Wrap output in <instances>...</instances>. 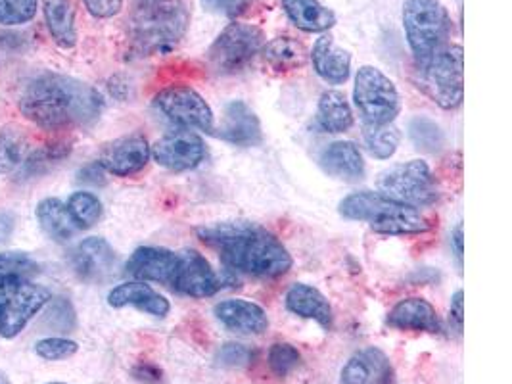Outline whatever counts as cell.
<instances>
[{
  "instance_id": "9a60e30c",
  "label": "cell",
  "mask_w": 512,
  "mask_h": 384,
  "mask_svg": "<svg viewBox=\"0 0 512 384\" xmlns=\"http://www.w3.org/2000/svg\"><path fill=\"white\" fill-rule=\"evenodd\" d=\"M116 250L102 237L83 240L73 254V269L87 283H104L114 275Z\"/></svg>"
},
{
  "instance_id": "f6af8a7d",
  "label": "cell",
  "mask_w": 512,
  "mask_h": 384,
  "mask_svg": "<svg viewBox=\"0 0 512 384\" xmlns=\"http://www.w3.org/2000/svg\"><path fill=\"white\" fill-rule=\"evenodd\" d=\"M135 377L139 381H144V383H158L162 379V371L158 367H154V365L142 363V365L135 369Z\"/></svg>"
},
{
  "instance_id": "4fadbf2b",
  "label": "cell",
  "mask_w": 512,
  "mask_h": 384,
  "mask_svg": "<svg viewBox=\"0 0 512 384\" xmlns=\"http://www.w3.org/2000/svg\"><path fill=\"white\" fill-rule=\"evenodd\" d=\"M177 256V269L169 287L190 298H210L219 292L221 281L210 262L200 252L183 250Z\"/></svg>"
},
{
  "instance_id": "ee69618b",
  "label": "cell",
  "mask_w": 512,
  "mask_h": 384,
  "mask_svg": "<svg viewBox=\"0 0 512 384\" xmlns=\"http://www.w3.org/2000/svg\"><path fill=\"white\" fill-rule=\"evenodd\" d=\"M16 229V216L8 210H0V246L6 244Z\"/></svg>"
},
{
  "instance_id": "603a6c76",
  "label": "cell",
  "mask_w": 512,
  "mask_h": 384,
  "mask_svg": "<svg viewBox=\"0 0 512 384\" xmlns=\"http://www.w3.org/2000/svg\"><path fill=\"white\" fill-rule=\"evenodd\" d=\"M284 302L288 312L303 319L317 321L325 331L332 329V323H334L332 308L319 288L305 285V283H296L288 288Z\"/></svg>"
},
{
  "instance_id": "52a82bcc",
  "label": "cell",
  "mask_w": 512,
  "mask_h": 384,
  "mask_svg": "<svg viewBox=\"0 0 512 384\" xmlns=\"http://www.w3.org/2000/svg\"><path fill=\"white\" fill-rule=\"evenodd\" d=\"M353 102L363 125L394 123L401 112V98L394 81L374 66H361L355 73Z\"/></svg>"
},
{
  "instance_id": "d6a6232c",
  "label": "cell",
  "mask_w": 512,
  "mask_h": 384,
  "mask_svg": "<svg viewBox=\"0 0 512 384\" xmlns=\"http://www.w3.org/2000/svg\"><path fill=\"white\" fill-rule=\"evenodd\" d=\"M409 137L413 144L428 154L440 152L445 144L442 127L428 118H415L409 123Z\"/></svg>"
},
{
  "instance_id": "f35d334b",
  "label": "cell",
  "mask_w": 512,
  "mask_h": 384,
  "mask_svg": "<svg viewBox=\"0 0 512 384\" xmlns=\"http://www.w3.org/2000/svg\"><path fill=\"white\" fill-rule=\"evenodd\" d=\"M48 323L62 333H71L75 327V312L66 298H58L48 312Z\"/></svg>"
},
{
  "instance_id": "8992f818",
  "label": "cell",
  "mask_w": 512,
  "mask_h": 384,
  "mask_svg": "<svg viewBox=\"0 0 512 384\" xmlns=\"http://www.w3.org/2000/svg\"><path fill=\"white\" fill-rule=\"evenodd\" d=\"M401 20L417 62L430 58L447 45L451 20L442 0H405Z\"/></svg>"
},
{
  "instance_id": "f546056e",
  "label": "cell",
  "mask_w": 512,
  "mask_h": 384,
  "mask_svg": "<svg viewBox=\"0 0 512 384\" xmlns=\"http://www.w3.org/2000/svg\"><path fill=\"white\" fill-rule=\"evenodd\" d=\"M27 139L16 125H6L0 131V175H8L24 164Z\"/></svg>"
},
{
  "instance_id": "7dc6e473",
  "label": "cell",
  "mask_w": 512,
  "mask_h": 384,
  "mask_svg": "<svg viewBox=\"0 0 512 384\" xmlns=\"http://www.w3.org/2000/svg\"><path fill=\"white\" fill-rule=\"evenodd\" d=\"M0 384H12V381L2 371H0Z\"/></svg>"
},
{
  "instance_id": "2e32d148",
  "label": "cell",
  "mask_w": 512,
  "mask_h": 384,
  "mask_svg": "<svg viewBox=\"0 0 512 384\" xmlns=\"http://www.w3.org/2000/svg\"><path fill=\"white\" fill-rule=\"evenodd\" d=\"M394 367L390 358L374 346H367L351 356L342 367L340 384H392Z\"/></svg>"
},
{
  "instance_id": "ac0fdd59",
  "label": "cell",
  "mask_w": 512,
  "mask_h": 384,
  "mask_svg": "<svg viewBox=\"0 0 512 384\" xmlns=\"http://www.w3.org/2000/svg\"><path fill=\"white\" fill-rule=\"evenodd\" d=\"M213 313L221 325L240 335H263L269 329V317L265 310L250 300L229 298L215 304Z\"/></svg>"
},
{
  "instance_id": "c3c4849f",
  "label": "cell",
  "mask_w": 512,
  "mask_h": 384,
  "mask_svg": "<svg viewBox=\"0 0 512 384\" xmlns=\"http://www.w3.org/2000/svg\"><path fill=\"white\" fill-rule=\"evenodd\" d=\"M140 6H144V4H154V2H160V0H139Z\"/></svg>"
},
{
  "instance_id": "4316f807",
  "label": "cell",
  "mask_w": 512,
  "mask_h": 384,
  "mask_svg": "<svg viewBox=\"0 0 512 384\" xmlns=\"http://www.w3.org/2000/svg\"><path fill=\"white\" fill-rule=\"evenodd\" d=\"M317 127L325 133H346L353 127V110L344 93L325 91L317 106Z\"/></svg>"
},
{
  "instance_id": "3957f363",
  "label": "cell",
  "mask_w": 512,
  "mask_h": 384,
  "mask_svg": "<svg viewBox=\"0 0 512 384\" xmlns=\"http://www.w3.org/2000/svg\"><path fill=\"white\" fill-rule=\"evenodd\" d=\"M340 216L367 223L380 235H422L432 229L430 219L419 208L397 202L382 192L361 191L346 196L340 206Z\"/></svg>"
},
{
  "instance_id": "60d3db41",
  "label": "cell",
  "mask_w": 512,
  "mask_h": 384,
  "mask_svg": "<svg viewBox=\"0 0 512 384\" xmlns=\"http://www.w3.org/2000/svg\"><path fill=\"white\" fill-rule=\"evenodd\" d=\"M83 2L89 14L98 20L114 18L123 8V0H83Z\"/></svg>"
},
{
  "instance_id": "6da1fadb",
  "label": "cell",
  "mask_w": 512,
  "mask_h": 384,
  "mask_svg": "<svg viewBox=\"0 0 512 384\" xmlns=\"http://www.w3.org/2000/svg\"><path fill=\"white\" fill-rule=\"evenodd\" d=\"M25 118L45 131L87 127L104 110L102 95L70 75L47 72L31 79L20 98Z\"/></svg>"
},
{
  "instance_id": "484cf974",
  "label": "cell",
  "mask_w": 512,
  "mask_h": 384,
  "mask_svg": "<svg viewBox=\"0 0 512 384\" xmlns=\"http://www.w3.org/2000/svg\"><path fill=\"white\" fill-rule=\"evenodd\" d=\"M265 64L277 73H290L302 70L309 60V52L302 41L294 37H277L263 45Z\"/></svg>"
},
{
  "instance_id": "681fc988",
  "label": "cell",
  "mask_w": 512,
  "mask_h": 384,
  "mask_svg": "<svg viewBox=\"0 0 512 384\" xmlns=\"http://www.w3.org/2000/svg\"><path fill=\"white\" fill-rule=\"evenodd\" d=\"M48 384H66V383H48Z\"/></svg>"
},
{
  "instance_id": "ffe728a7",
  "label": "cell",
  "mask_w": 512,
  "mask_h": 384,
  "mask_svg": "<svg viewBox=\"0 0 512 384\" xmlns=\"http://www.w3.org/2000/svg\"><path fill=\"white\" fill-rule=\"evenodd\" d=\"M388 325L397 331H415V333H442L443 323L436 308L419 296L405 298L397 302L388 313Z\"/></svg>"
},
{
  "instance_id": "83f0119b",
  "label": "cell",
  "mask_w": 512,
  "mask_h": 384,
  "mask_svg": "<svg viewBox=\"0 0 512 384\" xmlns=\"http://www.w3.org/2000/svg\"><path fill=\"white\" fill-rule=\"evenodd\" d=\"M45 22L50 37L60 48H73L77 45V25L75 8L71 0H45Z\"/></svg>"
},
{
  "instance_id": "e575fe53",
  "label": "cell",
  "mask_w": 512,
  "mask_h": 384,
  "mask_svg": "<svg viewBox=\"0 0 512 384\" xmlns=\"http://www.w3.org/2000/svg\"><path fill=\"white\" fill-rule=\"evenodd\" d=\"M269 367L277 377H288L292 371L298 369V365L302 363V354L298 352L296 346L286 344V342H279L273 344L269 350Z\"/></svg>"
},
{
  "instance_id": "7402d4cb",
  "label": "cell",
  "mask_w": 512,
  "mask_h": 384,
  "mask_svg": "<svg viewBox=\"0 0 512 384\" xmlns=\"http://www.w3.org/2000/svg\"><path fill=\"white\" fill-rule=\"evenodd\" d=\"M313 70L330 85H342L350 79L351 54L344 48L336 47L334 37L323 33L315 47L309 52Z\"/></svg>"
},
{
  "instance_id": "7a4b0ae2",
  "label": "cell",
  "mask_w": 512,
  "mask_h": 384,
  "mask_svg": "<svg viewBox=\"0 0 512 384\" xmlns=\"http://www.w3.org/2000/svg\"><path fill=\"white\" fill-rule=\"evenodd\" d=\"M198 237L219 250L223 262L240 273L277 279L292 269V256L271 231L250 221L200 227Z\"/></svg>"
},
{
  "instance_id": "277c9868",
  "label": "cell",
  "mask_w": 512,
  "mask_h": 384,
  "mask_svg": "<svg viewBox=\"0 0 512 384\" xmlns=\"http://www.w3.org/2000/svg\"><path fill=\"white\" fill-rule=\"evenodd\" d=\"M190 10L185 0H160L140 6L129 24V39L140 56L163 54L187 35Z\"/></svg>"
},
{
  "instance_id": "5bb4252c",
  "label": "cell",
  "mask_w": 512,
  "mask_h": 384,
  "mask_svg": "<svg viewBox=\"0 0 512 384\" xmlns=\"http://www.w3.org/2000/svg\"><path fill=\"white\" fill-rule=\"evenodd\" d=\"M152 158V148L148 141L139 135H125L104 146L98 164L106 173L116 177H133L148 166Z\"/></svg>"
},
{
  "instance_id": "9c48e42d",
  "label": "cell",
  "mask_w": 512,
  "mask_h": 384,
  "mask_svg": "<svg viewBox=\"0 0 512 384\" xmlns=\"http://www.w3.org/2000/svg\"><path fill=\"white\" fill-rule=\"evenodd\" d=\"M265 35L252 24L227 25L208 48V64L219 75H233L246 70L263 50Z\"/></svg>"
},
{
  "instance_id": "74e56055",
  "label": "cell",
  "mask_w": 512,
  "mask_h": 384,
  "mask_svg": "<svg viewBox=\"0 0 512 384\" xmlns=\"http://www.w3.org/2000/svg\"><path fill=\"white\" fill-rule=\"evenodd\" d=\"M256 352L250 350L246 344H238V342H227L225 346H221V350L217 352V361L221 367H231V369H242L248 367L254 361Z\"/></svg>"
},
{
  "instance_id": "b9f144b4",
  "label": "cell",
  "mask_w": 512,
  "mask_h": 384,
  "mask_svg": "<svg viewBox=\"0 0 512 384\" xmlns=\"http://www.w3.org/2000/svg\"><path fill=\"white\" fill-rule=\"evenodd\" d=\"M104 175H106L104 168H102L98 162H94L91 166L81 169L79 181H81V183H89V185H104V183H106V177H104Z\"/></svg>"
},
{
  "instance_id": "8fae6325",
  "label": "cell",
  "mask_w": 512,
  "mask_h": 384,
  "mask_svg": "<svg viewBox=\"0 0 512 384\" xmlns=\"http://www.w3.org/2000/svg\"><path fill=\"white\" fill-rule=\"evenodd\" d=\"M154 106L171 123L183 129L213 133L215 118L210 104L196 89L188 85H171L154 96Z\"/></svg>"
},
{
  "instance_id": "ba28073f",
  "label": "cell",
  "mask_w": 512,
  "mask_h": 384,
  "mask_svg": "<svg viewBox=\"0 0 512 384\" xmlns=\"http://www.w3.org/2000/svg\"><path fill=\"white\" fill-rule=\"evenodd\" d=\"M52 300L50 290L24 277H0V336L14 338Z\"/></svg>"
},
{
  "instance_id": "cb8c5ba5",
  "label": "cell",
  "mask_w": 512,
  "mask_h": 384,
  "mask_svg": "<svg viewBox=\"0 0 512 384\" xmlns=\"http://www.w3.org/2000/svg\"><path fill=\"white\" fill-rule=\"evenodd\" d=\"M321 168L334 179L359 181L365 177V160L359 146L351 141H336L328 144L321 154Z\"/></svg>"
},
{
  "instance_id": "f1b7e54d",
  "label": "cell",
  "mask_w": 512,
  "mask_h": 384,
  "mask_svg": "<svg viewBox=\"0 0 512 384\" xmlns=\"http://www.w3.org/2000/svg\"><path fill=\"white\" fill-rule=\"evenodd\" d=\"M37 219L48 239L68 242L79 231L71 219L66 204L58 198H45L37 206Z\"/></svg>"
},
{
  "instance_id": "bcb514c9",
  "label": "cell",
  "mask_w": 512,
  "mask_h": 384,
  "mask_svg": "<svg viewBox=\"0 0 512 384\" xmlns=\"http://www.w3.org/2000/svg\"><path fill=\"white\" fill-rule=\"evenodd\" d=\"M451 242L455 244V250H457V256H459V262L463 264V252H465V248H463V242H465V235H463V223H459V225L455 227V231L451 233Z\"/></svg>"
},
{
  "instance_id": "d590c367",
  "label": "cell",
  "mask_w": 512,
  "mask_h": 384,
  "mask_svg": "<svg viewBox=\"0 0 512 384\" xmlns=\"http://www.w3.org/2000/svg\"><path fill=\"white\" fill-rule=\"evenodd\" d=\"M79 350V344L73 342L70 338H62V336H50L43 338L35 344V354L41 360L62 361L70 360L71 356H75Z\"/></svg>"
},
{
  "instance_id": "44dd1931",
  "label": "cell",
  "mask_w": 512,
  "mask_h": 384,
  "mask_svg": "<svg viewBox=\"0 0 512 384\" xmlns=\"http://www.w3.org/2000/svg\"><path fill=\"white\" fill-rule=\"evenodd\" d=\"M108 304L116 310L131 306L158 319H162L171 312L169 300L150 285H146L144 281H129L112 288L108 294Z\"/></svg>"
},
{
  "instance_id": "8d00e7d4",
  "label": "cell",
  "mask_w": 512,
  "mask_h": 384,
  "mask_svg": "<svg viewBox=\"0 0 512 384\" xmlns=\"http://www.w3.org/2000/svg\"><path fill=\"white\" fill-rule=\"evenodd\" d=\"M39 273V265L24 252H0V277H31Z\"/></svg>"
},
{
  "instance_id": "5b68a950",
  "label": "cell",
  "mask_w": 512,
  "mask_h": 384,
  "mask_svg": "<svg viewBox=\"0 0 512 384\" xmlns=\"http://www.w3.org/2000/svg\"><path fill=\"white\" fill-rule=\"evenodd\" d=\"M417 87L443 110H455L465 96V56L461 45H445L417 62Z\"/></svg>"
},
{
  "instance_id": "d6986e66",
  "label": "cell",
  "mask_w": 512,
  "mask_h": 384,
  "mask_svg": "<svg viewBox=\"0 0 512 384\" xmlns=\"http://www.w3.org/2000/svg\"><path fill=\"white\" fill-rule=\"evenodd\" d=\"M217 137L234 146H257L263 141L261 121L244 100H233L225 106Z\"/></svg>"
},
{
  "instance_id": "d4e9b609",
  "label": "cell",
  "mask_w": 512,
  "mask_h": 384,
  "mask_svg": "<svg viewBox=\"0 0 512 384\" xmlns=\"http://www.w3.org/2000/svg\"><path fill=\"white\" fill-rule=\"evenodd\" d=\"M288 20L305 33H326L336 25V14L319 0H282Z\"/></svg>"
},
{
  "instance_id": "30bf717a",
  "label": "cell",
  "mask_w": 512,
  "mask_h": 384,
  "mask_svg": "<svg viewBox=\"0 0 512 384\" xmlns=\"http://www.w3.org/2000/svg\"><path fill=\"white\" fill-rule=\"evenodd\" d=\"M378 192L413 208L432 206L440 192L426 162L411 160L384 169L378 175Z\"/></svg>"
},
{
  "instance_id": "e0dca14e",
  "label": "cell",
  "mask_w": 512,
  "mask_h": 384,
  "mask_svg": "<svg viewBox=\"0 0 512 384\" xmlns=\"http://www.w3.org/2000/svg\"><path fill=\"white\" fill-rule=\"evenodd\" d=\"M177 260L179 256L167 248L140 246L125 265V273L137 281H152L169 287L177 269Z\"/></svg>"
},
{
  "instance_id": "1f68e13d",
  "label": "cell",
  "mask_w": 512,
  "mask_h": 384,
  "mask_svg": "<svg viewBox=\"0 0 512 384\" xmlns=\"http://www.w3.org/2000/svg\"><path fill=\"white\" fill-rule=\"evenodd\" d=\"M66 208L77 229H91L102 217V202L93 192H73Z\"/></svg>"
},
{
  "instance_id": "7c38bea8",
  "label": "cell",
  "mask_w": 512,
  "mask_h": 384,
  "mask_svg": "<svg viewBox=\"0 0 512 384\" xmlns=\"http://www.w3.org/2000/svg\"><path fill=\"white\" fill-rule=\"evenodd\" d=\"M152 148V158L169 171H188L206 160V143L192 131H175L162 137Z\"/></svg>"
},
{
  "instance_id": "4dcf8cb0",
  "label": "cell",
  "mask_w": 512,
  "mask_h": 384,
  "mask_svg": "<svg viewBox=\"0 0 512 384\" xmlns=\"http://www.w3.org/2000/svg\"><path fill=\"white\" fill-rule=\"evenodd\" d=\"M363 141L378 160H390L401 143V133L394 123L363 125Z\"/></svg>"
},
{
  "instance_id": "836d02e7",
  "label": "cell",
  "mask_w": 512,
  "mask_h": 384,
  "mask_svg": "<svg viewBox=\"0 0 512 384\" xmlns=\"http://www.w3.org/2000/svg\"><path fill=\"white\" fill-rule=\"evenodd\" d=\"M39 8V0H0V25L18 27L29 24Z\"/></svg>"
},
{
  "instance_id": "ab89813d",
  "label": "cell",
  "mask_w": 512,
  "mask_h": 384,
  "mask_svg": "<svg viewBox=\"0 0 512 384\" xmlns=\"http://www.w3.org/2000/svg\"><path fill=\"white\" fill-rule=\"evenodd\" d=\"M256 0H202V4L217 14L229 16V18H236L242 12H246Z\"/></svg>"
},
{
  "instance_id": "7bdbcfd3",
  "label": "cell",
  "mask_w": 512,
  "mask_h": 384,
  "mask_svg": "<svg viewBox=\"0 0 512 384\" xmlns=\"http://www.w3.org/2000/svg\"><path fill=\"white\" fill-rule=\"evenodd\" d=\"M465 292L457 290L451 298V319L457 323L459 333L463 331V323H465Z\"/></svg>"
}]
</instances>
